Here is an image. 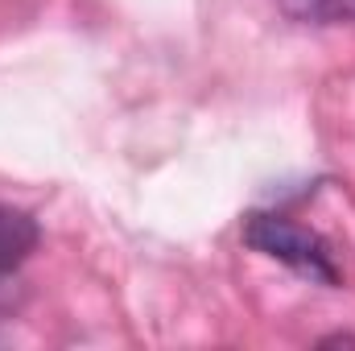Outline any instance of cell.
<instances>
[{
	"label": "cell",
	"instance_id": "1",
	"mask_svg": "<svg viewBox=\"0 0 355 351\" xmlns=\"http://www.w3.org/2000/svg\"><path fill=\"white\" fill-rule=\"evenodd\" d=\"M244 244L257 248L268 261H281L285 268L318 281V285H339V264L331 257V244L318 232H310L285 215H268V211L248 215L244 219Z\"/></svg>",
	"mask_w": 355,
	"mask_h": 351
},
{
	"label": "cell",
	"instance_id": "2",
	"mask_svg": "<svg viewBox=\"0 0 355 351\" xmlns=\"http://www.w3.org/2000/svg\"><path fill=\"white\" fill-rule=\"evenodd\" d=\"M37 240H42V232H37V223L25 211L0 207V277L29 261L33 248H37Z\"/></svg>",
	"mask_w": 355,
	"mask_h": 351
}]
</instances>
